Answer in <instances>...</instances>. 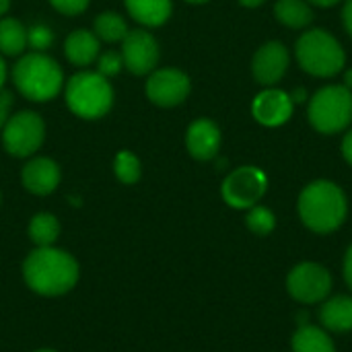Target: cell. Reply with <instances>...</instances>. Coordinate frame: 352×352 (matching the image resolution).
I'll return each instance as SVG.
<instances>
[{
	"label": "cell",
	"mask_w": 352,
	"mask_h": 352,
	"mask_svg": "<svg viewBox=\"0 0 352 352\" xmlns=\"http://www.w3.org/2000/svg\"><path fill=\"white\" fill-rule=\"evenodd\" d=\"M27 47H29L27 27L12 16H2L0 19V54L23 56Z\"/></svg>",
	"instance_id": "obj_19"
},
{
	"label": "cell",
	"mask_w": 352,
	"mask_h": 352,
	"mask_svg": "<svg viewBox=\"0 0 352 352\" xmlns=\"http://www.w3.org/2000/svg\"><path fill=\"white\" fill-rule=\"evenodd\" d=\"M266 188H268L266 173L258 167L243 165L225 177L221 194L231 208L248 210L258 204V200L266 194Z\"/></svg>",
	"instance_id": "obj_8"
},
{
	"label": "cell",
	"mask_w": 352,
	"mask_h": 352,
	"mask_svg": "<svg viewBox=\"0 0 352 352\" xmlns=\"http://www.w3.org/2000/svg\"><path fill=\"white\" fill-rule=\"evenodd\" d=\"M266 0H239V4H243V6H248V8H256V6H260V4H264Z\"/></svg>",
	"instance_id": "obj_35"
},
{
	"label": "cell",
	"mask_w": 352,
	"mask_h": 352,
	"mask_svg": "<svg viewBox=\"0 0 352 352\" xmlns=\"http://www.w3.org/2000/svg\"><path fill=\"white\" fill-rule=\"evenodd\" d=\"M186 146L188 153L196 161H210L217 157L221 148V130L212 120L200 118L190 124L186 132Z\"/></svg>",
	"instance_id": "obj_14"
},
{
	"label": "cell",
	"mask_w": 352,
	"mask_h": 352,
	"mask_svg": "<svg viewBox=\"0 0 352 352\" xmlns=\"http://www.w3.org/2000/svg\"><path fill=\"white\" fill-rule=\"evenodd\" d=\"M27 31H29V45L33 47V52H43L54 41V33L45 25H35Z\"/></svg>",
	"instance_id": "obj_27"
},
{
	"label": "cell",
	"mask_w": 352,
	"mask_h": 352,
	"mask_svg": "<svg viewBox=\"0 0 352 352\" xmlns=\"http://www.w3.org/2000/svg\"><path fill=\"white\" fill-rule=\"evenodd\" d=\"M23 276L31 291L43 297H58L76 285L78 264L70 254L56 250L54 245L37 248L27 256Z\"/></svg>",
	"instance_id": "obj_1"
},
{
	"label": "cell",
	"mask_w": 352,
	"mask_h": 352,
	"mask_svg": "<svg viewBox=\"0 0 352 352\" xmlns=\"http://www.w3.org/2000/svg\"><path fill=\"white\" fill-rule=\"evenodd\" d=\"M297 208L303 225L314 233L336 231L344 223L349 210L344 192L328 179H318L303 188Z\"/></svg>",
	"instance_id": "obj_3"
},
{
	"label": "cell",
	"mask_w": 352,
	"mask_h": 352,
	"mask_svg": "<svg viewBox=\"0 0 352 352\" xmlns=\"http://www.w3.org/2000/svg\"><path fill=\"white\" fill-rule=\"evenodd\" d=\"M289 97H291V101H293V103H303V101L307 99V91L299 87V89H295Z\"/></svg>",
	"instance_id": "obj_33"
},
{
	"label": "cell",
	"mask_w": 352,
	"mask_h": 352,
	"mask_svg": "<svg viewBox=\"0 0 352 352\" xmlns=\"http://www.w3.org/2000/svg\"><path fill=\"white\" fill-rule=\"evenodd\" d=\"M299 66L311 76H336L346 62L344 50L338 39L326 29H311L303 33L295 45Z\"/></svg>",
	"instance_id": "obj_5"
},
{
	"label": "cell",
	"mask_w": 352,
	"mask_h": 352,
	"mask_svg": "<svg viewBox=\"0 0 352 352\" xmlns=\"http://www.w3.org/2000/svg\"><path fill=\"white\" fill-rule=\"evenodd\" d=\"M64 99L68 109L82 120H99L113 105V87L109 78L97 70H82L64 85Z\"/></svg>",
	"instance_id": "obj_4"
},
{
	"label": "cell",
	"mask_w": 352,
	"mask_h": 352,
	"mask_svg": "<svg viewBox=\"0 0 352 352\" xmlns=\"http://www.w3.org/2000/svg\"><path fill=\"white\" fill-rule=\"evenodd\" d=\"M6 76H8V70H6V62L0 54V89H4V82H6Z\"/></svg>",
	"instance_id": "obj_34"
},
{
	"label": "cell",
	"mask_w": 352,
	"mask_h": 352,
	"mask_svg": "<svg viewBox=\"0 0 352 352\" xmlns=\"http://www.w3.org/2000/svg\"><path fill=\"white\" fill-rule=\"evenodd\" d=\"M122 58L124 68L136 76L151 74L161 58L159 41L146 29H132L122 41Z\"/></svg>",
	"instance_id": "obj_11"
},
{
	"label": "cell",
	"mask_w": 352,
	"mask_h": 352,
	"mask_svg": "<svg viewBox=\"0 0 352 352\" xmlns=\"http://www.w3.org/2000/svg\"><path fill=\"white\" fill-rule=\"evenodd\" d=\"M60 167L56 161L47 159V157H35L31 159L23 171H21V179L27 192L35 194V196H47L52 194L58 186H60Z\"/></svg>",
	"instance_id": "obj_15"
},
{
	"label": "cell",
	"mask_w": 352,
	"mask_h": 352,
	"mask_svg": "<svg viewBox=\"0 0 352 352\" xmlns=\"http://www.w3.org/2000/svg\"><path fill=\"white\" fill-rule=\"evenodd\" d=\"M342 155H344V159L352 165V130L346 132V136L342 140Z\"/></svg>",
	"instance_id": "obj_32"
},
{
	"label": "cell",
	"mask_w": 352,
	"mask_h": 352,
	"mask_svg": "<svg viewBox=\"0 0 352 352\" xmlns=\"http://www.w3.org/2000/svg\"><path fill=\"white\" fill-rule=\"evenodd\" d=\"M309 2H311V4H318V6H324V8H326V6H334L338 0H309Z\"/></svg>",
	"instance_id": "obj_37"
},
{
	"label": "cell",
	"mask_w": 352,
	"mask_h": 352,
	"mask_svg": "<svg viewBox=\"0 0 352 352\" xmlns=\"http://www.w3.org/2000/svg\"><path fill=\"white\" fill-rule=\"evenodd\" d=\"M89 2L91 0H50V4L60 14H66V16H76V14L85 12L89 8Z\"/></svg>",
	"instance_id": "obj_28"
},
{
	"label": "cell",
	"mask_w": 352,
	"mask_h": 352,
	"mask_svg": "<svg viewBox=\"0 0 352 352\" xmlns=\"http://www.w3.org/2000/svg\"><path fill=\"white\" fill-rule=\"evenodd\" d=\"M190 76L177 68H155L144 85L148 101L159 107H175L184 103L190 95Z\"/></svg>",
	"instance_id": "obj_10"
},
{
	"label": "cell",
	"mask_w": 352,
	"mask_h": 352,
	"mask_svg": "<svg viewBox=\"0 0 352 352\" xmlns=\"http://www.w3.org/2000/svg\"><path fill=\"white\" fill-rule=\"evenodd\" d=\"M320 322L330 332H351L352 330V297L338 295L322 303Z\"/></svg>",
	"instance_id": "obj_18"
},
{
	"label": "cell",
	"mask_w": 352,
	"mask_h": 352,
	"mask_svg": "<svg viewBox=\"0 0 352 352\" xmlns=\"http://www.w3.org/2000/svg\"><path fill=\"white\" fill-rule=\"evenodd\" d=\"M293 352H336V346L326 330L305 324L293 336Z\"/></svg>",
	"instance_id": "obj_20"
},
{
	"label": "cell",
	"mask_w": 352,
	"mask_h": 352,
	"mask_svg": "<svg viewBox=\"0 0 352 352\" xmlns=\"http://www.w3.org/2000/svg\"><path fill=\"white\" fill-rule=\"evenodd\" d=\"M113 173L126 186L136 184L142 175V167H140L138 157L130 151H120L113 159Z\"/></svg>",
	"instance_id": "obj_24"
},
{
	"label": "cell",
	"mask_w": 352,
	"mask_h": 352,
	"mask_svg": "<svg viewBox=\"0 0 352 352\" xmlns=\"http://www.w3.org/2000/svg\"><path fill=\"white\" fill-rule=\"evenodd\" d=\"M344 280L352 289V245L349 248L346 256H344Z\"/></svg>",
	"instance_id": "obj_30"
},
{
	"label": "cell",
	"mask_w": 352,
	"mask_h": 352,
	"mask_svg": "<svg viewBox=\"0 0 352 352\" xmlns=\"http://www.w3.org/2000/svg\"><path fill=\"white\" fill-rule=\"evenodd\" d=\"M274 14L291 29H301L314 21V12L305 0H278L274 4Z\"/></svg>",
	"instance_id": "obj_22"
},
{
	"label": "cell",
	"mask_w": 352,
	"mask_h": 352,
	"mask_svg": "<svg viewBox=\"0 0 352 352\" xmlns=\"http://www.w3.org/2000/svg\"><path fill=\"white\" fill-rule=\"evenodd\" d=\"M37 352H56V351H37Z\"/></svg>",
	"instance_id": "obj_40"
},
{
	"label": "cell",
	"mask_w": 352,
	"mask_h": 352,
	"mask_svg": "<svg viewBox=\"0 0 352 352\" xmlns=\"http://www.w3.org/2000/svg\"><path fill=\"white\" fill-rule=\"evenodd\" d=\"M45 140V122L35 111H16L2 128V144L8 155L25 159L41 148Z\"/></svg>",
	"instance_id": "obj_7"
},
{
	"label": "cell",
	"mask_w": 352,
	"mask_h": 352,
	"mask_svg": "<svg viewBox=\"0 0 352 352\" xmlns=\"http://www.w3.org/2000/svg\"><path fill=\"white\" fill-rule=\"evenodd\" d=\"M287 66H289V50L280 41H268L256 52L252 62V72L260 85L272 87L285 76Z\"/></svg>",
	"instance_id": "obj_12"
},
{
	"label": "cell",
	"mask_w": 352,
	"mask_h": 352,
	"mask_svg": "<svg viewBox=\"0 0 352 352\" xmlns=\"http://www.w3.org/2000/svg\"><path fill=\"white\" fill-rule=\"evenodd\" d=\"M186 2H190V4H204V2H208V0H186Z\"/></svg>",
	"instance_id": "obj_39"
},
{
	"label": "cell",
	"mask_w": 352,
	"mask_h": 352,
	"mask_svg": "<svg viewBox=\"0 0 352 352\" xmlns=\"http://www.w3.org/2000/svg\"><path fill=\"white\" fill-rule=\"evenodd\" d=\"M10 10V0H0V19Z\"/></svg>",
	"instance_id": "obj_36"
},
{
	"label": "cell",
	"mask_w": 352,
	"mask_h": 352,
	"mask_svg": "<svg viewBox=\"0 0 352 352\" xmlns=\"http://www.w3.org/2000/svg\"><path fill=\"white\" fill-rule=\"evenodd\" d=\"M287 291L295 301L303 305L322 303L332 291V274L322 264L303 262L289 272Z\"/></svg>",
	"instance_id": "obj_9"
},
{
	"label": "cell",
	"mask_w": 352,
	"mask_h": 352,
	"mask_svg": "<svg viewBox=\"0 0 352 352\" xmlns=\"http://www.w3.org/2000/svg\"><path fill=\"white\" fill-rule=\"evenodd\" d=\"M12 82L16 91L33 103H45L56 99L64 91L62 66L43 52H29L12 66Z\"/></svg>",
	"instance_id": "obj_2"
},
{
	"label": "cell",
	"mask_w": 352,
	"mask_h": 352,
	"mask_svg": "<svg viewBox=\"0 0 352 352\" xmlns=\"http://www.w3.org/2000/svg\"><path fill=\"white\" fill-rule=\"evenodd\" d=\"M60 235V223L50 212H39L29 221V237L37 248H50Z\"/></svg>",
	"instance_id": "obj_23"
},
{
	"label": "cell",
	"mask_w": 352,
	"mask_h": 352,
	"mask_svg": "<svg viewBox=\"0 0 352 352\" xmlns=\"http://www.w3.org/2000/svg\"><path fill=\"white\" fill-rule=\"evenodd\" d=\"M342 21H344V27H346V31L351 33V37H352V0H346V4H344Z\"/></svg>",
	"instance_id": "obj_31"
},
{
	"label": "cell",
	"mask_w": 352,
	"mask_h": 352,
	"mask_svg": "<svg viewBox=\"0 0 352 352\" xmlns=\"http://www.w3.org/2000/svg\"><path fill=\"white\" fill-rule=\"evenodd\" d=\"M122 68H124L122 52L107 50V52L99 54V58H97V72H99V74H103L105 78H109V76L118 74Z\"/></svg>",
	"instance_id": "obj_26"
},
{
	"label": "cell",
	"mask_w": 352,
	"mask_h": 352,
	"mask_svg": "<svg viewBox=\"0 0 352 352\" xmlns=\"http://www.w3.org/2000/svg\"><path fill=\"white\" fill-rule=\"evenodd\" d=\"M93 33L99 37V41L105 43H122L124 37L130 33L128 21L113 10H105L101 14H97V19L93 21Z\"/></svg>",
	"instance_id": "obj_21"
},
{
	"label": "cell",
	"mask_w": 352,
	"mask_h": 352,
	"mask_svg": "<svg viewBox=\"0 0 352 352\" xmlns=\"http://www.w3.org/2000/svg\"><path fill=\"white\" fill-rule=\"evenodd\" d=\"M12 103H14L12 93L0 89V130L4 128V124H6L8 118L12 116V113H10V111H12Z\"/></svg>",
	"instance_id": "obj_29"
},
{
	"label": "cell",
	"mask_w": 352,
	"mask_h": 352,
	"mask_svg": "<svg viewBox=\"0 0 352 352\" xmlns=\"http://www.w3.org/2000/svg\"><path fill=\"white\" fill-rule=\"evenodd\" d=\"M245 223H248V229L252 233H256V235H268L276 227V217H274V212L270 208L256 204V206L248 208Z\"/></svg>",
	"instance_id": "obj_25"
},
{
	"label": "cell",
	"mask_w": 352,
	"mask_h": 352,
	"mask_svg": "<svg viewBox=\"0 0 352 352\" xmlns=\"http://www.w3.org/2000/svg\"><path fill=\"white\" fill-rule=\"evenodd\" d=\"M293 101L289 93L280 89H266L262 91L254 103H252V113L262 126H283L285 122L291 120L293 116Z\"/></svg>",
	"instance_id": "obj_13"
},
{
	"label": "cell",
	"mask_w": 352,
	"mask_h": 352,
	"mask_svg": "<svg viewBox=\"0 0 352 352\" xmlns=\"http://www.w3.org/2000/svg\"><path fill=\"white\" fill-rule=\"evenodd\" d=\"M344 87L352 89V68H351V70H346V72H344Z\"/></svg>",
	"instance_id": "obj_38"
},
{
	"label": "cell",
	"mask_w": 352,
	"mask_h": 352,
	"mask_svg": "<svg viewBox=\"0 0 352 352\" xmlns=\"http://www.w3.org/2000/svg\"><path fill=\"white\" fill-rule=\"evenodd\" d=\"M99 54V37L89 29H76L64 41V56L72 66H91L97 62Z\"/></svg>",
	"instance_id": "obj_16"
},
{
	"label": "cell",
	"mask_w": 352,
	"mask_h": 352,
	"mask_svg": "<svg viewBox=\"0 0 352 352\" xmlns=\"http://www.w3.org/2000/svg\"><path fill=\"white\" fill-rule=\"evenodd\" d=\"M309 122L322 134H336L352 122V93L344 85L320 89L309 101Z\"/></svg>",
	"instance_id": "obj_6"
},
{
	"label": "cell",
	"mask_w": 352,
	"mask_h": 352,
	"mask_svg": "<svg viewBox=\"0 0 352 352\" xmlns=\"http://www.w3.org/2000/svg\"><path fill=\"white\" fill-rule=\"evenodd\" d=\"M128 14L144 27H161L173 12L171 0H124Z\"/></svg>",
	"instance_id": "obj_17"
}]
</instances>
